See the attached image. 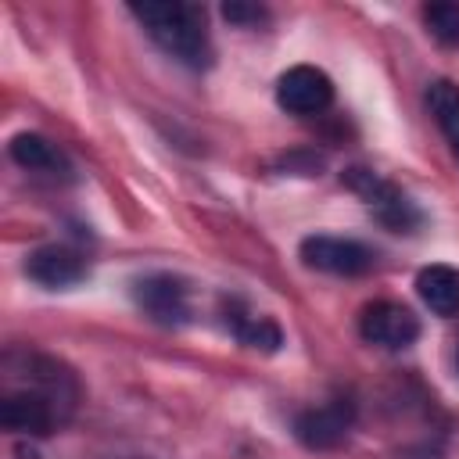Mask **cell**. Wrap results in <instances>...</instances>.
I'll return each instance as SVG.
<instances>
[{"label": "cell", "mask_w": 459, "mask_h": 459, "mask_svg": "<svg viewBox=\"0 0 459 459\" xmlns=\"http://www.w3.org/2000/svg\"><path fill=\"white\" fill-rule=\"evenodd\" d=\"M75 405V384L54 362L32 355V384L0 398V423L14 434L47 437Z\"/></svg>", "instance_id": "6da1fadb"}, {"label": "cell", "mask_w": 459, "mask_h": 459, "mask_svg": "<svg viewBox=\"0 0 459 459\" xmlns=\"http://www.w3.org/2000/svg\"><path fill=\"white\" fill-rule=\"evenodd\" d=\"M133 18L147 29V36L176 61L190 68H204L212 61V39L204 25V11L197 4H129Z\"/></svg>", "instance_id": "7a4b0ae2"}, {"label": "cell", "mask_w": 459, "mask_h": 459, "mask_svg": "<svg viewBox=\"0 0 459 459\" xmlns=\"http://www.w3.org/2000/svg\"><path fill=\"white\" fill-rule=\"evenodd\" d=\"M301 262L308 269L330 273V276H362L377 265V251L366 247L362 240H351V237L312 233L301 240Z\"/></svg>", "instance_id": "3957f363"}, {"label": "cell", "mask_w": 459, "mask_h": 459, "mask_svg": "<svg viewBox=\"0 0 459 459\" xmlns=\"http://www.w3.org/2000/svg\"><path fill=\"white\" fill-rule=\"evenodd\" d=\"M359 333L366 344L402 351L420 337V319L412 308H405L398 301H373L359 316Z\"/></svg>", "instance_id": "277c9868"}, {"label": "cell", "mask_w": 459, "mask_h": 459, "mask_svg": "<svg viewBox=\"0 0 459 459\" xmlns=\"http://www.w3.org/2000/svg\"><path fill=\"white\" fill-rule=\"evenodd\" d=\"M133 301L161 326H179L190 319V290L172 273H151L133 283Z\"/></svg>", "instance_id": "5b68a950"}, {"label": "cell", "mask_w": 459, "mask_h": 459, "mask_svg": "<svg viewBox=\"0 0 459 459\" xmlns=\"http://www.w3.org/2000/svg\"><path fill=\"white\" fill-rule=\"evenodd\" d=\"M333 100V82L316 65H294L276 79V104L290 115H319Z\"/></svg>", "instance_id": "8992f818"}, {"label": "cell", "mask_w": 459, "mask_h": 459, "mask_svg": "<svg viewBox=\"0 0 459 459\" xmlns=\"http://www.w3.org/2000/svg\"><path fill=\"white\" fill-rule=\"evenodd\" d=\"M348 186L359 190V194L366 197V204L373 208V215H377L387 230H394V233H409L412 226H420V212H416V204H412L398 186L384 183L380 176H373V172H366V169H351V172H348Z\"/></svg>", "instance_id": "52a82bcc"}, {"label": "cell", "mask_w": 459, "mask_h": 459, "mask_svg": "<svg viewBox=\"0 0 459 459\" xmlns=\"http://www.w3.org/2000/svg\"><path fill=\"white\" fill-rule=\"evenodd\" d=\"M355 423V409L348 398H330L323 405H312L294 416V434L305 448H337Z\"/></svg>", "instance_id": "ba28073f"}, {"label": "cell", "mask_w": 459, "mask_h": 459, "mask_svg": "<svg viewBox=\"0 0 459 459\" xmlns=\"http://www.w3.org/2000/svg\"><path fill=\"white\" fill-rule=\"evenodd\" d=\"M86 258L68 247V244H47V247H36L29 258H25V276L47 290H65V287H75L86 280Z\"/></svg>", "instance_id": "9c48e42d"}, {"label": "cell", "mask_w": 459, "mask_h": 459, "mask_svg": "<svg viewBox=\"0 0 459 459\" xmlns=\"http://www.w3.org/2000/svg\"><path fill=\"white\" fill-rule=\"evenodd\" d=\"M416 290L434 316H441V319L459 316V269H452L445 262L423 265L416 276Z\"/></svg>", "instance_id": "30bf717a"}, {"label": "cell", "mask_w": 459, "mask_h": 459, "mask_svg": "<svg viewBox=\"0 0 459 459\" xmlns=\"http://www.w3.org/2000/svg\"><path fill=\"white\" fill-rule=\"evenodd\" d=\"M11 158L22 165V169H29V172H36V176H68L72 172V165H68V158L57 151V143H50L47 136H39V133H18L14 140H11Z\"/></svg>", "instance_id": "8fae6325"}, {"label": "cell", "mask_w": 459, "mask_h": 459, "mask_svg": "<svg viewBox=\"0 0 459 459\" xmlns=\"http://www.w3.org/2000/svg\"><path fill=\"white\" fill-rule=\"evenodd\" d=\"M427 108H430L437 129L445 133L452 154L459 158V86L448 79H434L427 86Z\"/></svg>", "instance_id": "7c38bea8"}, {"label": "cell", "mask_w": 459, "mask_h": 459, "mask_svg": "<svg viewBox=\"0 0 459 459\" xmlns=\"http://www.w3.org/2000/svg\"><path fill=\"white\" fill-rule=\"evenodd\" d=\"M226 326L237 333V341H244L247 348H262V351H276L280 348V326L265 316H255V312H244L237 308V301L226 308Z\"/></svg>", "instance_id": "4fadbf2b"}, {"label": "cell", "mask_w": 459, "mask_h": 459, "mask_svg": "<svg viewBox=\"0 0 459 459\" xmlns=\"http://www.w3.org/2000/svg\"><path fill=\"white\" fill-rule=\"evenodd\" d=\"M423 25L441 47H459V4H427Z\"/></svg>", "instance_id": "5bb4252c"}, {"label": "cell", "mask_w": 459, "mask_h": 459, "mask_svg": "<svg viewBox=\"0 0 459 459\" xmlns=\"http://www.w3.org/2000/svg\"><path fill=\"white\" fill-rule=\"evenodd\" d=\"M262 14H265L262 7H244V4H226V7H222V18H226V22H247V18L258 22Z\"/></svg>", "instance_id": "9a60e30c"}, {"label": "cell", "mask_w": 459, "mask_h": 459, "mask_svg": "<svg viewBox=\"0 0 459 459\" xmlns=\"http://www.w3.org/2000/svg\"><path fill=\"white\" fill-rule=\"evenodd\" d=\"M455 373H459V348H455Z\"/></svg>", "instance_id": "2e32d148"}]
</instances>
